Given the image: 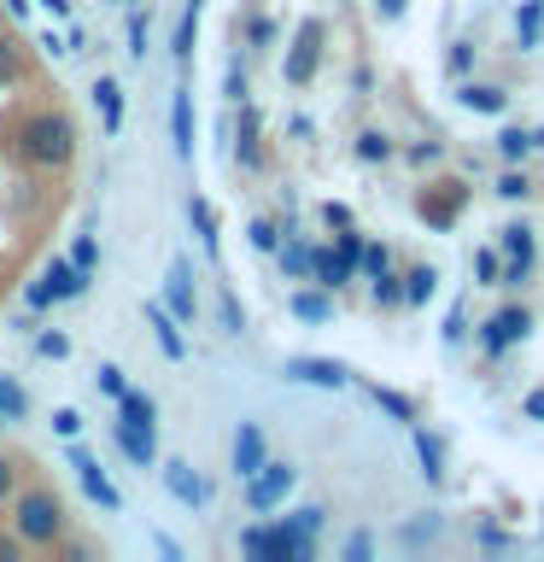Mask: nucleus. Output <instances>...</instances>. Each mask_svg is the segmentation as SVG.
<instances>
[{
  "mask_svg": "<svg viewBox=\"0 0 544 562\" xmlns=\"http://www.w3.org/2000/svg\"><path fill=\"white\" fill-rule=\"evenodd\" d=\"M18 153H24L35 170H65L70 158H77V123L65 112H30L18 123Z\"/></svg>",
  "mask_w": 544,
  "mask_h": 562,
  "instance_id": "1",
  "label": "nucleus"
},
{
  "mask_svg": "<svg viewBox=\"0 0 544 562\" xmlns=\"http://www.w3.org/2000/svg\"><path fill=\"white\" fill-rule=\"evenodd\" d=\"M12 533H24V544H53L65 533V509L53 492H18L12 498Z\"/></svg>",
  "mask_w": 544,
  "mask_h": 562,
  "instance_id": "2",
  "label": "nucleus"
},
{
  "mask_svg": "<svg viewBox=\"0 0 544 562\" xmlns=\"http://www.w3.org/2000/svg\"><path fill=\"white\" fill-rule=\"evenodd\" d=\"M240 551L252 557V562H275V557H287V562H310V557H316V539L293 533L287 521H275V527H246Z\"/></svg>",
  "mask_w": 544,
  "mask_h": 562,
  "instance_id": "3",
  "label": "nucleus"
},
{
  "mask_svg": "<svg viewBox=\"0 0 544 562\" xmlns=\"http://www.w3.org/2000/svg\"><path fill=\"white\" fill-rule=\"evenodd\" d=\"M293 481H298V469H287V463H263L252 481H246V504H252V516H270V509L293 492Z\"/></svg>",
  "mask_w": 544,
  "mask_h": 562,
  "instance_id": "4",
  "label": "nucleus"
},
{
  "mask_svg": "<svg viewBox=\"0 0 544 562\" xmlns=\"http://www.w3.org/2000/svg\"><path fill=\"white\" fill-rule=\"evenodd\" d=\"M70 469H77L82 492H88V498H94L100 509H123V492H117L112 481H105V474H100V463H94V457H88V451L77 446V439H70Z\"/></svg>",
  "mask_w": 544,
  "mask_h": 562,
  "instance_id": "5",
  "label": "nucleus"
},
{
  "mask_svg": "<svg viewBox=\"0 0 544 562\" xmlns=\"http://www.w3.org/2000/svg\"><path fill=\"white\" fill-rule=\"evenodd\" d=\"M112 439H117V451L129 457L135 469H152V457H158V446H152V428H147V422H129V416H117V428H112Z\"/></svg>",
  "mask_w": 544,
  "mask_h": 562,
  "instance_id": "6",
  "label": "nucleus"
},
{
  "mask_svg": "<svg viewBox=\"0 0 544 562\" xmlns=\"http://www.w3.org/2000/svg\"><path fill=\"white\" fill-rule=\"evenodd\" d=\"M287 375H293V381H305V386H328V393H340V386L351 381V369H345V363H333V358H293V363H287Z\"/></svg>",
  "mask_w": 544,
  "mask_h": 562,
  "instance_id": "7",
  "label": "nucleus"
},
{
  "mask_svg": "<svg viewBox=\"0 0 544 562\" xmlns=\"http://www.w3.org/2000/svg\"><path fill=\"white\" fill-rule=\"evenodd\" d=\"M526 328H533V316H526L521 305H503V311L486 323V334H480V340H486V351H509V346H515Z\"/></svg>",
  "mask_w": 544,
  "mask_h": 562,
  "instance_id": "8",
  "label": "nucleus"
},
{
  "mask_svg": "<svg viewBox=\"0 0 544 562\" xmlns=\"http://www.w3.org/2000/svg\"><path fill=\"white\" fill-rule=\"evenodd\" d=\"M263 463H270V451H263V428H258V422H240V428H235V474H240V481H252Z\"/></svg>",
  "mask_w": 544,
  "mask_h": 562,
  "instance_id": "9",
  "label": "nucleus"
},
{
  "mask_svg": "<svg viewBox=\"0 0 544 562\" xmlns=\"http://www.w3.org/2000/svg\"><path fill=\"white\" fill-rule=\"evenodd\" d=\"M165 486H170V498H182L188 509H205V481L193 474V463H182V457L165 463Z\"/></svg>",
  "mask_w": 544,
  "mask_h": 562,
  "instance_id": "10",
  "label": "nucleus"
},
{
  "mask_svg": "<svg viewBox=\"0 0 544 562\" xmlns=\"http://www.w3.org/2000/svg\"><path fill=\"white\" fill-rule=\"evenodd\" d=\"M170 147H175V158H193V94L188 88L170 94Z\"/></svg>",
  "mask_w": 544,
  "mask_h": 562,
  "instance_id": "11",
  "label": "nucleus"
},
{
  "mask_svg": "<svg viewBox=\"0 0 544 562\" xmlns=\"http://www.w3.org/2000/svg\"><path fill=\"white\" fill-rule=\"evenodd\" d=\"M42 281L53 288V299H82V293H88V270H82L77 258H53Z\"/></svg>",
  "mask_w": 544,
  "mask_h": 562,
  "instance_id": "12",
  "label": "nucleus"
},
{
  "mask_svg": "<svg viewBox=\"0 0 544 562\" xmlns=\"http://www.w3.org/2000/svg\"><path fill=\"white\" fill-rule=\"evenodd\" d=\"M498 240H503V252H509V270H503V276L521 281L526 270H533V228H526V223H509Z\"/></svg>",
  "mask_w": 544,
  "mask_h": 562,
  "instance_id": "13",
  "label": "nucleus"
},
{
  "mask_svg": "<svg viewBox=\"0 0 544 562\" xmlns=\"http://www.w3.org/2000/svg\"><path fill=\"white\" fill-rule=\"evenodd\" d=\"M310 270L333 293V288H345V281H351V258L340 252V246H310Z\"/></svg>",
  "mask_w": 544,
  "mask_h": 562,
  "instance_id": "14",
  "label": "nucleus"
},
{
  "mask_svg": "<svg viewBox=\"0 0 544 562\" xmlns=\"http://www.w3.org/2000/svg\"><path fill=\"white\" fill-rule=\"evenodd\" d=\"M165 299H170V311H175V323H193V276H188V263L175 258L170 263V281H165Z\"/></svg>",
  "mask_w": 544,
  "mask_h": 562,
  "instance_id": "15",
  "label": "nucleus"
},
{
  "mask_svg": "<svg viewBox=\"0 0 544 562\" xmlns=\"http://www.w3.org/2000/svg\"><path fill=\"white\" fill-rule=\"evenodd\" d=\"M147 323H152V340H158V351H165L170 363H182V358H188V346H182V328H175V316H165L158 305H147Z\"/></svg>",
  "mask_w": 544,
  "mask_h": 562,
  "instance_id": "16",
  "label": "nucleus"
},
{
  "mask_svg": "<svg viewBox=\"0 0 544 562\" xmlns=\"http://www.w3.org/2000/svg\"><path fill=\"white\" fill-rule=\"evenodd\" d=\"M94 105H100V130L117 135V130H123V88H117L112 77L94 82Z\"/></svg>",
  "mask_w": 544,
  "mask_h": 562,
  "instance_id": "17",
  "label": "nucleus"
},
{
  "mask_svg": "<svg viewBox=\"0 0 544 562\" xmlns=\"http://www.w3.org/2000/svg\"><path fill=\"white\" fill-rule=\"evenodd\" d=\"M410 446H416V457H421V474H428L433 486L445 481V451H439V439H433L428 428H416V422H410Z\"/></svg>",
  "mask_w": 544,
  "mask_h": 562,
  "instance_id": "18",
  "label": "nucleus"
},
{
  "mask_svg": "<svg viewBox=\"0 0 544 562\" xmlns=\"http://www.w3.org/2000/svg\"><path fill=\"white\" fill-rule=\"evenodd\" d=\"M287 311L298 316V323H328V316H333V299H328V288H298L293 299H287Z\"/></svg>",
  "mask_w": 544,
  "mask_h": 562,
  "instance_id": "19",
  "label": "nucleus"
},
{
  "mask_svg": "<svg viewBox=\"0 0 544 562\" xmlns=\"http://www.w3.org/2000/svg\"><path fill=\"white\" fill-rule=\"evenodd\" d=\"M456 100H463L468 112H480V117H503V105H509V94H503V88H486V82H468Z\"/></svg>",
  "mask_w": 544,
  "mask_h": 562,
  "instance_id": "20",
  "label": "nucleus"
},
{
  "mask_svg": "<svg viewBox=\"0 0 544 562\" xmlns=\"http://www.w3.org/2000/svg\"><path fill=\"white\" fill-rule=\"evenodd\" d=\"M316 70V30H298V42L287 53V82H305Z\"/></svg>",
  "mask_w": 544,
  "mask_h": 562,
  "instance_id": "21",
  "label": "nucleus"
},
{
  "mask_svg": "<svg viewBox=\"0 0 544 562\" xmlns=\"http://www.w3.org/2000/svg\"><path fill=\"white\" fill-rule=\"evenodd\" d=\"M117 416H129V422H147V428H158V404L140 393V386H123L117 393Z\"/></svg>",
  "mask_w": 544,
  "mask_h": 562,
  "instance_id": "22",
  "label": "nucleus"
},
{
  "mask_svg": "<svg viewBox=\"0 0 544 562\" xmlns=\"http://www.w3.org/2000/svg\"><path fill=\"white\" fill-rule=\"evenodd\" d=\"M369 398H375V404H381V411L393 416V422H404V428L416 422V404L404 398V393H393V386H369Z\"/></svg>",
  "mask_w": 544,
  "mask_h": 562,
  "instance_id": "23",
  "label": "nucleus"
},
{
  "mask_svg": "<svg viewBox=\"0 0 544 562\" xmlns=\"http://www.w3.org/2000/svg\"><path fill=\"white\" fill-rule=\"evenodd\" d=\"M433 270H428V263H416V270H410V281H404V305H428V299H433Z\"/></svg>",
  "mask_w": 544,
  "mask_h": 562,
  "instance_id": "24",
  "label": "nucleus"
},
{
  "mask_svg": "<svg viewBox=\"0 0 544 562\" xmlns=\"http://www.w3.org/2000/svg\"><path fill=\"white\" fill-rule=\"evenodd\" d=\"M240 165H258V112L240 105Z\"/></svg>",
  "mask_w": 544,
  "mask_h": 562,
  "instance_id": "25",
  "label": "nucleus"
},
{
  "mask_svg": "<svg viewBox=\"0 0 544 562\" xmlns=\"http://www.w3.org/2000/svg\"><path fill=\"white\" fill-rule=\"evenodd\" d=\"M515 24H521V47H539V30H544V0H526Z\"/></svg>",
  "mask_w": 544,
  "mask_h": 562,
  "instance_id": "26",
  "label": "nucleus"
},
{
  "mask_svg": "<svg viewBox=\"0 0 544 562\" xmlns=\"http://www.w3.org/2000/svg\"><path fill=\"white\" fill-rule=\"evenodd\" d=\"M200 7H205V0H188L182 24H175V53H182V59L193 53V30H200Z\"/></svg>",
  "mask_w": 544,
  "mask_h": 562,
  "instance_id": "27",
  "label": "nucleus"
},
{
  "mask_svg": "<svg viewBox=\"0 0 544 562\" xmlns=\"http://www.w3.org/2000/svg\"><path fill=\"white\" fill-rule=\"evenodd\" d=\"M533 147H539V140L526 135V130H498V153H503V158H526Z\"/></svg>",
  "mask_w": 544,
  "mask_h": 562,
  "instance_id": "28",
  "label": "nucleus"
},
{
  "mask_svg": "<svg viewBox=\"0 0 544 562\" xmlns=\"http://www.w3.org/2000/svg\"><path fill=\"white\" fill-rule=\"evenodd\" d=\"M188 217H193V228H200V240L211 246V252H217V217H211V205H205V200H193V205H188Z\"/></svg>",
  "mask_w": 544,
  "mask_h": 562,
  "instance_id": "29",
  "label": "nucleus"
},
{
  "mask_svg": "<svg viewBox=\"0 0 544 562\" xmlns=\"http://www.w3.org/2000/svg\"><path fill=\"white\" fill-rule=\"evenodd\" d=\"M0 411H7V416H24L30 411V393L18 381H7V375H0Z\"/></svg>",
  "mask_w": 544,
  "mask_h": 562,
  "instance_id": "30",
  "label": "nucleus"
},
{
  "mask_svg": "<svg viewBox=\"0 0 544 562\" xmlns=\"http://www.w3.org/2000/svg\"><path fill=\"white\" fill-rule=\"evenodd\" d=\"M18 70H24V53H18L7 35H0V88H12V82H18Z\"/></svg>",
  "mask_w": 544,
  "mask_h": 562,
  "instance_id": "31",
  "label": "nucleus"
},
{
  "mask_svg": "<svg viewBox=\"0 0 544 562\" xmlns=\"http://www.w3.org/2000/svg\"><path fill=\"white\" fill-rule=\"evenodd\" d=\"M474 276H480V288H498V276H503V263H498V252H474Z\"/></svg>",
  "mask_w": 544,
  "mask_h": 562,
  "instance_id": "32",
  "label": "nucleus"
},
{
  "mask_svg": "<svg viewBox=\"0 0 544 562\" xmlns=\"http://www.w3.org/2000/svg\"><path fill=\"white\" fill-rule=\"evenodd\" d=\"M287 527H293V533H305V539H316V533H322V509H293V516H287Z\"/></svg>",
  "mask_w": 544,
  "mask_h": 562,
  "instance_id": "33",
  "label": "nucleus"
},
{
  "mask_svg": "<svg viewBox=\"0 0 544 562\" xmlns=\"http://www.w3.org/2000/svg\"><path fill=\"white\" fill-rule=\"evenodd\" d=\"M252 246H258V252H281V228L270 217H258L252 223Z\"/></svg>",
  "mask_w": 544,
  "mask_h": 562,
  "instance_id": "34",
  "label": "nucleus"
},
{
  "mask_svg": "<svg viewBox=\"0 0 544 562\" xmlns=\"http://www.w3.org/2000/svg\"><path fill=\"white\" fill-rule=\"evenodd\" d=\"M281 263H287V276H305V270H310V246L287 240V246H281Z\"/></svg>",
  "mask_w": 544,
  "mask_h": 562,
  "instance_id": "35",
  "label": "nucleus"
},
{
  "mask_svg": "<svg viewBox=\"0 0 544 562\" xmlns=\"http://www.w3.org/2000/svg\"><path fill=\"white\" fill-rule=\"evenodd\" d=\"M24 305L30 311H47L53 305V288H47V281H24Z\"/></svg>",
  "mask_w": 544,
  "mask_h": 562,
  "instance_id": "36",
  "label": "nucleus"
},
{
  "mask_svg": "<svg viewBox=\"0 0 544 562\" xmlns=\"http://www.w3.org/2000/svg\"><path fill=\"white\" fill-rule=\"evenodd\" d=\"M123 386H129V381H123V369H117V363H105V369H100V393H105V398H117Z\"/></svg>",
  "mask_w": 544,
  "mask_h": 562,
  "instance_id": "37",
  "label": "nucleus"
},
{
  "mask_svg": "<svg viewBox=\"0 0 544 562\" xmlns=\"http://www.w3.org/2000/svg\"><path fill=\"white\" fill-rule=\"evenodd\" d=\"M363 276H369V281L386 276V246H363Z\"/></svg>",
  "mask_w": 544,
  "mask_h": 562,
  "instance_id": "38",
  "label": "nucleus"
},
{
  "mask_svg": "<svg viewBox=\"0 0 544 562\" xmlns=\"http://www.w3.org/2000/svg\"><path fill=\"white\" fill-rule=\"evenodd\" d=\"M375 299H381V305H404V288L393 276H375Z\"/></svg>",
  "mask_w": 544,
  "mask_h": 562,
  "instance_id": "39",
  "label": "nucleus"
},
{
  "mask_svg": "<svg viewBox=\"0 0 544 562\" xmlns=\"http://www.w3.org/2000/svg\"><path fill=\"white\" fill-rule=\"evenodd\" d=\"M53 428H59V439H82V416L77 411H59V416H53Z\"/></svg>",
  "mask_w": 544,
  "mask_h": 562,
  "instance_id": "40",
  "label": "nucleus"
},
{
  "mask_svg": "<svg viewBox=\"0 0 544 562\" xmlns=\"http://www.w3.org/2000/svg\"><path fill=\"white\" fill-rule=\"evenodd\" d=\"M12 498H18V469L0 457V504H12Z\"/></svg>",
  "mask_w": 544,
  "mask_h": 562,
  "instance_id": "41",
  "label": "nucleus"
},
{
  "mask_svg": "<svg viewBox=\"0 0 544 562\" xmlns=\"http://www.w3.org/2000/svg\"><path fill=\"white\" fill-rule=\"evenodd\" d=\"M498 193H503V200H526V176H515V170L498 176Z\"/></svg>",
  "mask_w": 544,
  "mask_h": 562,
  "instance_id": "42",
  "label": "nucleus"
},
{
  "mask_svg": "<svg viewBox=\"0 0 544 562\" xmlns=\"http://www.w3.org/2000/svg\"><path fill=\"white\" fill-rule=\"evenodd\" d=\"M369 551H375V539H369V533H351V539H345V557H351V562H363Z\"/></svg>",
  "mask_w": 544,
  "mask_h": 562,
  "instance_id": "43",
  "label": "nucleus"
},
{
  "mask_svg": "<svg viewBox=\"0 0 544 562\" xmlns=\"http://www.w3.org/2000/svg\"><path fill=\"white\" fill-rule=\"evenodd\" d=\"M358 153H363V158H386V135H375V130H369V135L358 140Z\"/></svg>",
  "mask_w": 544,
  "mask_h": 562,
  "instance_id": "44",
  "label": "nucleus"
},
{
  "mask_svg": "<svg viewBox=\"0 0 544 562\" xmlns=\"http://www.w3.org/2000/svg\"><path fill=\"white\" fill-rule=\"evenodd\" d=\"M468 334V323H463V305H451V316H445V340H463Z\"/></svg>",
  "mask_w": 544,
  "mask_h": 562,
  "instance_id": "45",
  "label": "nucleus"
},
{
  "mask_svg": "<svg viewBox=\"0 0 544 562\" xmlns=\"http://www.w3.org/2000/svg\"><path fill=\"white\" fill-rule=\"evenodd\" d=\"M65 351H70L65 334H42V358H65Z\"/></svg>",
  "mask_w": 544,
  "mask_h": 562,
  "instance_id": "46",
  "label": "nucleus"
},
{
  "mask_svg": "<svg viewBox=\"0 0 544 562\" xmlns=\"http://www.w3.org/2000/svg\"><path fill=\"white\" fill-rule=\"evenodd\" d=\"M70 258H77V263H82V270H94V258H100V252H94V240H88V235H82V240H77V252H70Z\"/></svg>",
  "mask_w": 544,
  "mask_h": 562,
  "instance_id": "47",
  "label": "nucleus"
},
{
  "mask_svg": "<svg viewBox=\"0 0 544 562\" xmlns=\"http://www.w3.org/2000/svg\"><path fill=\"white\" fill-rule=\"evenodd\" d=\"M468 65H474V53H468L463 42H456V47H451V70H456V77H463V70H468Z\"/></svg>",
  "mask_w": 544,
  "mask_h": 562,
  "instance_id": "48",
  "label": "nucleus"
},
{
  "mask_svg": "<svg viewBox=\"0 0 544 562\" xmlns=\"http://www.w3.org/2000/svg\"><path fill=\"white\" fill-rule=\"evenodd\" d=\"M480 544H486V551H503V544H509V539L498 533V527H480Z\"/></svg>",
  "mask_w": 544,
  "mask_h": 562,
  "instance_id": "49",
  "label": "nucleus"
},
{
  "mask_svg": "<svg viewBox=\"0 0 544 562\" xmlns=\"http://www.w3.org/2000/svg\"><path fill=\"white\" fill-rule=\"evenodd\" d=\"M526 416L544 422V386H539V393H526Z\"/></svg>",
  "mask_w": 544,
  "mask_h": 562,
  "instance_id": "50",
  "label": "nucleus"
},
{
  "mask_svg": "<svg viewBox=\"0 0 544 562\" xmlns=\"http://www.w3.org/2000/svg\"><path fill=\"white\" fill-rule=\"evenodd\" d=\"M24 551V533H12V539H0V557H18Z\"/></svg>",
  "mask_w": 544,
  "mask_h": 562,
  "instance_id": "51",
  "label": "nucleus"
},
{
  "mask_svg": "<svg viewBox=\"0 0 544 562\" xmlns=\"http://www.w3.org/2000/svg\"><path fill=\"white\" fill-rule=\"evenodd\" d=\"M404 7H410V0H381V12H386V18H398Z\"/></svg>",
  "mask_w": 544,
  "mask_h": 562,
  "instance_id": "52",
  "label": "nucleus"
},
{
  "mask_svg": "<svg viewBox=\"0 0 544 562\" xmlns=\"http://www.w3.org/2000/svg\"><path fill=\"white\" fill-rule=\"evenodd\" d=\"M47 12L53 18H70V0H47Z\"/></svg>",
  "mask_w": 544,
  "mask_h": 562,
  "instance_id": "53",
  "label": "nucleus"
},
{
  "mask_svg": "<svg viewBox=\"0 0 544 562\" xmlns=\"http://www.w3.org/2000/svg\"><path fill=\"white\" fill-rule=\"evenodd\" d=\"M112 7H129V0H112Z\"/></svg>",
  "mask_w": 544,
  "mask_h": 562,
  "instance_id": "54",
  "label": "nucleus"
},
{
  "mask_svg": "<svg viewBox=\"0 0 544 562\" xmlns=\"http://www.w3.org/2000/svg\"><path fill=\"white\" fill-rule=\"evenodd\" d=\"M0 428H7V411H0Z\"/></svg>",
  "mask_w": 544,
  "mask_h": 562,
  "instance_id": "55",
  "label": "nucleus"
}]
</instances>
